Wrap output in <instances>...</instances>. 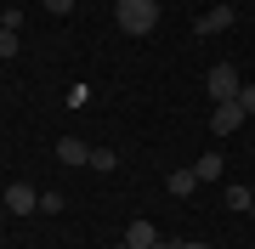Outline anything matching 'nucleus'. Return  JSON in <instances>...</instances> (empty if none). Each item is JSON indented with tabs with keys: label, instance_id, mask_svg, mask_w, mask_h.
Segmentation results:
<instances>
[{
	"label": "nucleus",
	"instance_id": "a211bd4d",
	"mask_svg": "<svg viewBox=\"0 0 255 249\" xmlns=\"http://www.w3.org/2000/svg\"><path fill=\"white\" fill-rule=\"evenodd\" d=\"M114 249H130V244H125V238H119V244H114Z\"/></svg>",
	"mask_w": 255,
	"mask_h": 249
},
{
	"label": "nucleus",
	"instance_id": "20e7f679",
	"mask_svg": "<svg viewBox=\"0 0 255 249\" xmlns=\"http://www.w3.org/2000/svg\"><path fill=\"white\" fill-rule=\"evenodd\" d=\"M0 198H6V210H11V215H28V210H40V193H34L28 181H11Z\"/></svg>",
	"mask_w": 255,
	"mask_h": 249
},
{
	"label": "nucleus",
	"instance_id": "4468645a",
	"mask_svg": "<svg viewBox=\"0 0 255 249\" xmlns=\"http://www.w3.org/2000/svg\"><path fill=\"white\" fill-rule=\"evenodd\" d=\"M238 108H244L250 119H255V85H244V91H238Z\"/></svg>",
	"mask_w": 255,
	"mask_h": 249
},
{
	"label": "nucleus",
	"instance_id": "dca6fc26",
	"mask_svg": "<svg viewBox=\"0 0 255 249\" xmlns=\"http://www.w3.org/2000/svg\"><path fill=\"white\" fill-rule=\"evenodd\" d=\"M182 249H210V244H199V238H187V244H182Z\"/></svg>",
	"mask_w": 255,
	"mask_h": 249
},
{
	"label": "nucleus",
	"instance_id": "f8f14e48",
	"mask_svg": "<svg viewBox=\"0 0 255 249\" xmlns=\"http://www.w3.org/2000/svg\"><path fill=\"white\" fill-rule=\"evenodd\" d=\"M17 46H23L17 28H0V57H17Z\"/></svg>",
	"mask_w": 255,
	"mask_h": 249
},
{
	"label": "nucleus",
	"instance_id": "6ab92c4d",
	"mask_svg": "<svg viewBox=\"0 0 255 249\" xmlns=\"http://www.w3.org/2000/svg\"><path fill=\"white\" fill-rule=\"evenodd\" d=\"M250 193H255V187H250Z\"/></svg>",
	"mask_w": 255,
	"mask_h": 249
},
{
	"label": "nucleus",
	"instance_id": "7ed1b4c3",
	"mask_svg": "<svg viewBox=\"0 0 255 249\" xmlns=\"http://www.w3.org/2000/svg\"><path fill=\"white\" fill-rule=\"evenodd\" d=\"M244 119H250V113L238 108V102H216V108H210V130H216V136H233Z\"/></svg>",
	"mask_w": 255,
	"mask_h": 249
},
{
	"label": "nucleus",
	"instance_id": "2eb2a0df",
	"mask_svg": "<svg viewBox=\"0 0 255 249\" xmlns=\"http://www.w3.org/2000/svg\"><path fill=\"white\" fill-rule=\"evenodd\" d=\"M153 249H182V244H176V238H159V244H153Z\"/></svg>",
	"mask_w": 255,
	"mask_h": 249
},
{
	"label": "nucleus",
	"instance_id": "f03ea898",
	"mask_svg": "<svg viewBox=\"0 0 255 249\" xmlns=\"http://www.w3.org/2000/svg\"><path fill=\"white\" fill-rule=\"evenodd\" d=\"M204 91H210V102H238L244 80H238V68H233V63H216V68L204 74Z\"/></svg>",
	"mask_w": 255,
	"mask_h": 249
},
{
	"label": "nucleus",
	"instance_id": "ddd939ff",
	"mask_svg": "<svg viewBox=\"0 0 255 249\" xmlns=\"http://www.w3.org/2000/svg\"><path fill=\"white\" fill-rule=\"evenodd\" d=\"M40 6H46L51 17H68V11H74V0H40Z\"/></svg>",
	"mask_w": 255,
	"mask_h": 249
},
{
	"label": "nucleus",
	"instance_id": "1a4fd4ad",
	"mask_svg": "<svg viewBox=\"0 0 255 249\" xmlns=\"http://www.w3.org/2000/svg\"><path fill=\"white\" fill-rule=\"evenodd\" d=\"M221 153H204V159H193V175H199V181H221Z\"/></svg>",
	"mask_w": 255,
	"mask_h": 249
},
{
	"label": "nucleus",
	"instance_id": "6e6552de",
	"mask_svg": "<svg viewBox=\"0 0 255 249\" xmlns=\"http://www.w3.org/2000/svg\"><path fill=\"white\" fill-rule=\"evenodd\" d=\"M193 187H199V175H193V165H187V170H170V175H164V193H170V198H187Z\"/></svg>",
	"mask_w": 255,
	"mask_h": 249
},
{
	"label": "nucleus",
	"instance_id": "39448f33",
	"mask_svg": "<svg viewBox=\"0 0 255 249\" xmlns=\"http://www.w3.org/2000/svg\"><path fill=\"white\" fill-rule=\"evenodd\" d=\"M57 159H63L68 170H85V165H91V148H85L80 136H63V142H57Z\"/></svg>",
	"mask_w": 255,
	"mask_h": 249
},
{
	"label": "nucleus",
	"instance_id": "f257e3e1",
	"mask_svg": "<svg viewBox=\"0 0 255 249\" xmlns=\"http://www.w3.org/2000/svg\"><path fill=\"white\" fill-rule=\"evenodd\" d=\"M114 17H119V34H153L159 0H114Z\"/></svg>",
	"mask_w": 255,
	"mask_h": 249
},
{
	"label": "nucleus",
	"instance_id": "f3484780",
	"mask_svg": "<svg viewBox=\"0 0 255 249\" xmlns=\"http://www.w3.org/2000/svg\"><path fill=\"white\" fill-rule=\"evenodd\" d=\"M6 215H11V210H6V198H0V221H6Z\"/></svg>",
	"mask_w": 255,
	"mask_h": 249
},
{
	"label": "nucleus",
	"instance_id": "9d476101",
	"mask_svg": "<svg viewBox=\"0 0 255 249\" xmlns=\"http://www.w3.org/2000/svg\"><path fill=\"white\" fill-rule=\"evenodd\" d=\"M221 204H227V210H255V193H250V187H227Z\"/></svg>",
	"mask_w": 255,
	"mask_h": 249
},
{
	"label": "nucleus",
	"instance_id": "aec40b11",
	"mask_svg": "<svg viewBox=\"0 0 255 249\" xmlns=\"http://www.w3.org/2000/svg\"><path fill=\"white\" fill-rule=\"evenodd\" d=\"M159 6H164V0H159Z\"/></svg>",
	"mask_w": 255,
	"mask_h": 249
},
{
	"label": "nucleus",
	"instance_id": "423d86ee",
	"mask_svg": "<svg viewBox=\"0 0 255 249\" xmlns=\"http://www.w3.org/2000/svg\"><path fill=\"white\" fill-rule=\"evenodd\" d=\"M125 244H130V249H153V244H159V227H153V221H142V215H136V221L125 227Z\"/></svg>",
	"mask_w": 255,
	"mask_h": 249
},
{
	"label": "nucleus",
	"instance_id": "9b49d317",
	"mask_svg": "<svg viewBox=\"0 0 255 249\" xmlns=\"http://www.w3.org/2000/svg\"><path fill=\"white\" fill-rule=\"evenodd\" d=\"M114 165H119L114 148H91V165H85V170H114Z\"/></svg>",
	"mask_w": 255,
	"mask_h": 249
},
{
	"label": "nucleus",
	"instance_id": "0eeeda50",
	"mask_svg": "<svg viewBox=\"0 0 255 249\" xmlns=\"http://www.w3.org/2000/svg\"><path fill=\"white\" fill-rule=\"evenodd\" d=\"M193 28H199V34H221V28H233V6H210Z\"/></svg>",
	"mask_w": 255,
	"mask_h": 249
}]
</instances>
